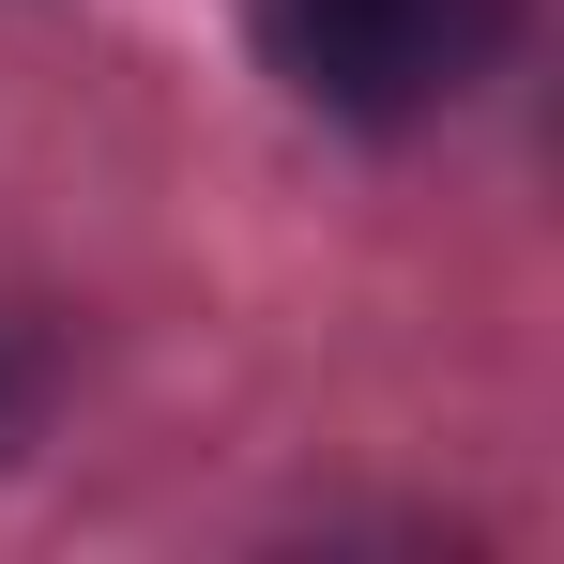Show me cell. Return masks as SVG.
Listing matches in <instances>:
<instances>
[{"mask_svg":"<svg viewBox=\"0 0 564 564\" xmlns=\"http://www.w3.org/2000/svg\"><path fill=\"white\" fill-rule=\"evenodd\" d=\"M519 0H260V62L321 122H427L503 62Z\"/></svg>","mask_w":564,"mask_h":564,"instance_id":"1","label":"cell"},{"mask_svg":"<svg viewBox=\"0 0 564 564\" xmlns=\"http://www.w3.org/2000/svg\"><path fill=\"white\" fill-rule=\"evenodd\" d=\"M31 397H46V367H31V351H15V336H0V443H15V427H31Z\"/></svg>","mask_w":564,"mask_h":564,"instance_id":"2","label":"cell"}]
</instances>
